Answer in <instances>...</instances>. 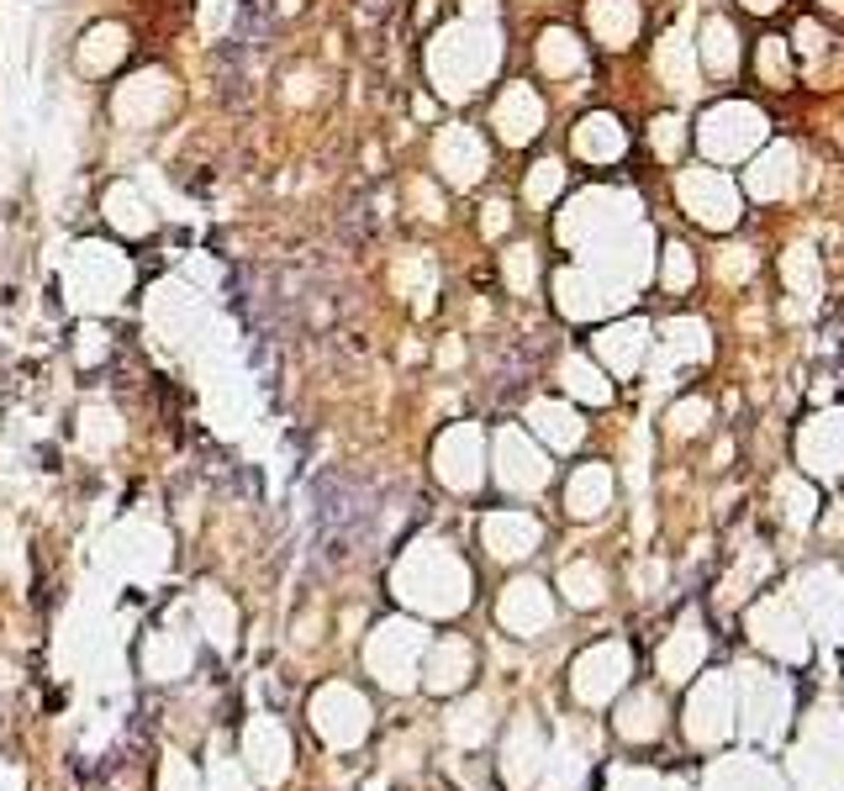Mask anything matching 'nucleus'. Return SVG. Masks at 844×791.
<instances>
[{
  "instance_id": "nucleus-1",
  "label": "nucleus",
  "mask_w": 844,
  "mask_h": 791,
  "mask_svg": "<svg viewBox=\"0 0 844 791\" xmlns=\"http://www.w3.org/2000/svg\"><path fill=\"white\" fill-rule=\"evenodd\" d=\"M786 169H792V153H786V148H776V153L765 158V169L755 164V190H760V195L786 190Z\"/></svg>"
},
{
  "instance_id": "nucleus-2",
  "label": "nucleus",
  "mask_w": 844,
  "mask_h": 791,
  "mask_svg": "<svg viewBox=\"0 0 844 791\" xmlns=\"http://www.w3.org/2000/svg\"><path fill=\"white\" fill-rule=\"evenodd\" d=\"M707 63L713 69H734V32H728V22H713L707 27Z\"/></svg>"
},
{
  "instance_id": "nucleus-3",
  "label": "nucleus",
  "mask_w": 844,
  "mask_h": 791,
  "mask_svg": "<svg viewBox=\"0 0 844 791\" xmlns=\"http://www.w3.org/2000/svg\"><path fill=\"white\" fill-rule=\"evenodd\" d=\"M686 275H691V264H686V248H670V285H686Z\"/></svg>"
},
{
  "instance_id": "nucleus-4",
  "label": "nucleus",
  "mask_w": 844,
  "mask_h": 791,
  "mask_svg": "<svg viewBox=\"0 0 844 791\" xmlns=\"http://www.w3.org/2000/svg\"><path fill=\"white\" fill-rule=\"evenodd\" d=\"M749 11H776V6H781V0H744Z\"/></svg>"
}]
</instances>
